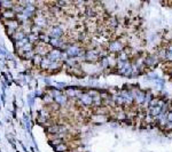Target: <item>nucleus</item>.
Masks as SVG:
<instances>
[{"mask_svg":"<svg viewBox=\"0 0 172 152\" xmlns=\"http://www.w3.org/2000/svg\"><path fill=\"white\" fill-rule=\"evenodd\" d=\"M79 103H81L83 105H93V98L87 94V93H83L79 97Z\"/></svg>","mask_w":172,"mask_h":152,"instance_id":"423d86ee","label":"nucleus"},{"mask_svg":"<svg viewBox=\"0 0 172 152\" xmlns=\"http://www.w3.org/2000/svg\"><path fill=\"white\" fill-rule=\"evenodd\" d=\"M54 150H55L56 152H65V151L69 150V145H68L67 143L62 142V143L57 144L56 146H54Z\"/></svg>","mask_w":172,"mask_h":152,"instance_id":"9b49d317","label":"nucleus"},{"mask_svg":"<svg viewBox=\"0 0 172 152\" xmlns=\"http://www.w3.org/2000/svg\"><path fill=\"white\" fill-rule=\"evenodd\" d=\"M8 141H9V143H11V144H12V146H13V147H14V149H16V145H15V143H14V142H13V139H8Z\"/></svg>","mask_w":172,"mask_h":152,"instance_id":"5701e85b","label":"nucleus"},{"mask_svg":"<svg viewBox=\"0 0 172 152\" xmlns=\"http://www.w3.org/2000/svg\"><path fill=\"white\" fill-rule=\"evenodd\" d=\"M171 75H172V72H171Z\"/></svg>","mask_w":172,"mask_h":152,"instance_id":"b1692460","label":"nucleus"},{"mask_svg":"<svg viewBox=\"0 0 172 152\" xmlns=\"http://www.w3.org/2000/svg\"><path fill=\"white\" fill-rule=\"evenodd\" d=\"M81 50H83V48L80 46H78L77 44H70L65 50V54L68 55V57H77Z\"/></svg>","mask_w":172,"mask_h":152,"instance_id":"f257e3e1","label":"nucleus"},{"mask_svg":"<svg viewBox=\"0 0 172 152\" xmlns=\"http://www.w3.org/2000/svg\"><path fill=\"white\" fill-rule=\"evenodd\" d=\"M119 96L124 100V104H127V105L132 104V103H133V101H134V98H133V96H132L131 91H122V92L119 93Z\"/></svg>","mask_w":172,"mask_h":152,"instance_id":"39448f33","label":"nucleus"},{"mask_svg":"<svg viewBox=\"0 0 172 152\" xmlns=\"http://www.w3.org/2000/svg\"><path fill=\"white\" fill-rule=\"evenodd\" d=\"M157 104H158V100H157V98H153V100L150 101V103H149V108L157 106Z\"/></svg>","mask_w":172,"mask_h":152,"instance_id":"aec40b11","label":"nucleus"},{"mask_svg":"<svg viewBox=\"0 0 172 152\" xmlns=\"http://www.w3.org/2000/svg\"><path fill=\"white\" fill-rule=\"evenodd\" d=\"M162 112L161 108L159 106H154V108H149V114L153 117V118H157L159 116V113Z\"/></svg>","mask_w":172,"mask_h":152,"instance_id":"f8f14e48","label":"nucleus"},{"mask_svg":"<svg viewBox=\"0 0 172 152\" xmlns=\"http://www.w3.org/2000/svg\"><path fill=\"white\" fill-rule=\"evenodd\" d=\"M146 79L147 80H156V79H158V75H156V74H148V75H146Z\"/></svg>","mask_w":172,"mask_h":152,"instance_id":"6ab92c4d","label":"nucleus"},{"mask_svg":"<svg viewBox=\"0 0 172 152\" xmlns=\"http://www.w3.org/2000/svg\"><path fill=\"white\" fill-rule=\"evenodd\" d=\"M99 49H87L85 52V61L86 62H97L100 59L99 57Z\"/></svg>","mask_w":172,"mask_h":152,"instance_id":"f03ea898","label":"nucleus"},{"mask_svg":"<svg viewBox=\"0 0 172 152\" xmlns=\"http://www.w3.org/2000/svg\"><path fill=\"white\" fill-rule=\"evenodd\" d=\"M51 61L47 58V57H44L43 58V61H41V64H40V67L43 69V70H45V71H47V69L49 67V65H51Z\"/></svg>","mask_w":172,"mask_h":152,"instance_id":"ddd939ff","label":"nucleus"},{"mask_svg":"<svg viewBox=\"0 0 172 152\" xmlns=\"http://www.w3.org/2000/svg\"><path fill=\"white\" fill-rule=\"evenodd\" d=\"M158 62V57L157 56H149L145 59V64L148 65V66H153V65H156Z\"/></svg>","mask_w":172,"mask_h":152,"instance_id":"9d476101","label":"nucleus"},{"mask_svg":"<svg viewBox=\"0 0 172 152\" xmlns=\"http://www.w3.org/2000/svg\"><path fill=\"white\" fill-rule=\"evenodd\" d=\"M151 100H153V98H151V93H146V95H145V101H143L145 105H148Z\"/></svg>","mask_w":172,"mask_h":152,"instance_id":"f3484780","label":"nucleus"},{"mask_svg":"<svg viewBox=\"0 0 172 152\" xmlns=\"http://www.w3.org/2000/svg\"><path fill=\"white\" fill-rule=\"evenodd\" d=\"M167 113H169V112H161L159 116L156 118V119L158 120L159 125L163 126V127L166 126V124H167Z\"/></svg>","mask_w":172,"mask_h":152,"instance_id":"1a4fd4ad","label":"nucleus"},{"mask_svg":"<svg viewBox=\"0 0 172 152\" xmlns=\"http://www.w3.org/2000/svg\"><path fill=\"white\" fill-rule=\"evenodd\" d=\"M43 101H44L47 105H49V104L54 103V97H52V96H49L48 94H46V95L43 96Z\"/></svg>","mask_w":172,"mask_h":152,"instance_id":"2eb2a0df","label":"nucleus"},{"mask_svg":"<svg viewBox=\"0 0 172 152\" xmlns=\"http://www.w3.org/2000/svg\"><path fill=\"white\" fill-rule=\"evenodd\" d=\"M165 56H166V50H165V49H162V50L159 52V54H158L157 57H159V58H165Z\"/></svg>","mask_w":172,"mask_h":152,"instance_id":"412c9836","label":"nucleus"},{"mask_svg":"<svg viewBox=\"0 0 172 152\" xmlns=\"http://www.w3.org/2000/svg\"><path fill=\"white\" fill-rule=\"evenodd\" d=\"M108 49L111 53H122L123 52V44L119 40H114V41L109 42Z\"/></svg>","mask_w":172,"mask_h":152,"instance_id":"7ed1b4c3","label":"nucleus"},{"mask_svg":"<svg viewBox=\"0 0 172 152\" xmlns=\"http://www.w3.org/2000/svg\"><path fill=\"white\" fill-rule=\"evenodd\" d=\"M118 72L121 74H123L124 77H130V75H132V63L126 61L124 62V65L121 70H118Z\"/></svg>","mask_w":172,"mask_h":152,"instance_id":"20e7f679","label":"nucleus"},{"mask_svg":"<svg viewBox=\"0 0 172 152\" xmlns=\"http://www.w3.org/2000/svg\"><path fill=\"white\" fill-rule=\"evenodd\" d=\"M125 118H126V116H125L124 112H121V113L117 116V119H118V120H124Z\"/></svg>","mask_w":172,"mask_h":152,"instance_id":"4be33fe9","label":"nucleus"},{"mask_svg":"<svg viewBox=\"0 0 172 152\" xmlns=\"http://www.w3.org/2000/svg\"><path fill=\"white\" fill-rule=\"evenodd\" d=\"M43 58H44V57H41V56H39V55H35L33 58L31 59V62H32V64H33L35 66H40Z\"/></svg>","mask_w":172,"mask_h":152,"instance_id":"4468645a","label":"nucleus"},{"mask_svg":"<svg viewBox=\"0 0 172 152\" xmlns=\"http://www.w3.org/2000/svg\"><path fill=\"white\" fill-rule=\"evenodd\" d=\"M54 102L57 103L60 106H68L69 102H68V97L65 96V94H61L54 97Z\"/></svg>","mask_w":172,"mask_h":152,"instance_id":"0eeeda50","label":"nucleus"},{"mask_svg":"<svg viewBox=\"0 0 172 152\" xmlns=\"http://www.w3.org/2000/svg\"><path fill=\"white\" fill-rule=\"evenodd\" d=\"M27 37V34L21 30V29H19L11 38H12V40H13V42H15V41H20V40H22V39H24Z\"/></svg>","mask_w":172,"mask_h":152,"instance_id":"6e6552de","label":"nucleus"},{"mask_svg":"<svg viewBox=\"0 0 172 152\" xmlns=\"http://www.w3.org/2000/svg\"><path fill=\"white\" fill-rule=\"evenodd\" d=\"M108 23H109L110 29H115V28H117V25H118V21H117L116 19H110Z\"/></svg>","mask_w":172,"mask_h":152,"instance_id":"dca6fc26","label":"nucleus"},{"mask_svg":"<svg viewBox=\"0 0 172 152\" xmlns=\"http://www.w3.org/2000/svg\"><path fill=\"white\" fill-rule=\"evenodd\" d=\"M101 66H102L103 69H106V67H108V66H109V62H108L107 57H105V58H102V59H101Z\"/></svg>","mask_w":172,"mask_h":152,"instance_id":"a211bd4d","label":"nucleus"}]
</instances>
